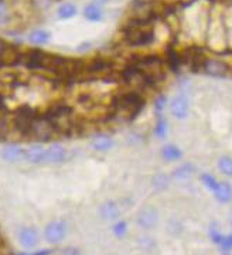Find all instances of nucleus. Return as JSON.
<instances>
[{"label": "nucleus", "instance_id": "nucleus-10", "mask_svg": "<svg viewBox=\"0 0 232 255\" xmlns=\"http://www.w3.org/2000/svg\"><path fill=\"white\" fill-rule=\"evenodd\" d=\"M18 241L20 244L30 250V248H34L38 244V233L34 227H24L18 231Z\"/></svg>", "mask_w": 232, "mask_h": 255}, {"label": "nucleus", "instance_id": "nucleus-9", "mask_svg": "<svg viewBox=\"0 0 232 255\" xmlns=\"http://www.w3.org/2000/svg\"><path fill=\"white\" fill-rule=\"evenodd\" d=\"M98 213L104 221H117L122 214V204L115 200H108L101 204Z\"/></svg>", "mask_w": 232, "mask_h": 255}, {"label": "nucleus", "instance_id": "nucleus-19", "mask_svg": "<svg viewBox=\"0 0 232 255\" xmlns=\"http://www.w3.org/2000/svg\"><path fill=\"white\" fill-rule=\"evenodd\" d=\"M170 183H171V177L163 172H159L152 177V187L156 191H164L166 189H169Z\"/></svg>", "mask_w": 232, "mask_h": 255}, {"label": "nucleus", "instance_id": "nucleus-26", "mask_svg": "<svg viewBox=\"0 0 232 255\" xmlns=\"http://www.w3.org/2000/svg\"><path fill=\"white\" fill-rule=\"evenodd\" d=\"M9 20V9L4 1H0V27L4 26Z\"/></svg>", "mask_w": 232, "mask_h": 255}, {"label": "nucleus", "instance_id": "nucleus-8", "mask_svg": "<svg viewBox=\"0 0 232 255\" xmlns=\"http://www.w3.org/2000/svg\"><path fill=\"white\" fill-rule=\"evenodd\" d=\"M1 159L7 163H20L26 162V147L20 145H6L1 149Z\"/></svg>", "mask_w": 232, "mask_h": 255}, {"label": "nucleus", "instance_id": "nucleus-24", "mask_svg": "<svg viewBox=\"0 0 232 255\" xmlns=\"http://www.w3.org/2000/svg\"><path fill=\"white\" fill-rule=\"evenodd\" d=\"M200 179H201V183L204 184V187L208 189L210 191H213V193H214L215 189H217V186H218V183H220L213 174L210 173H203L200 176Z\"/></svg>", "mask_w": 232, "mask_h": 255}, {"label": "nucleus", "instance_id": "nucleus-33", "mask_svg": "<svg viewBox=\"0 0 232 255\" xmlns=\"http://www.w3.org/2000/svg\"><path fill=\"white\" fill-rule=\"evenodd\" d=\"M224 255H227V254H224Z\"/></svg>", "mask_w": 232, "mask_h": 255}, {"label": "nucleus", "instance_id": "nucleus-14", "mask_svg": "<svg viewBox=\"0 0 232 255\" xmlns=\"http://www.w3.org/2000/svg\"><path fill=\"white\" fill-rule=\"evenodd\" d=\"M27 40H28V43H30V44H33V46L44 47L50 43V40H51V34H50V31H47V30L37 28V30H33V31L28 34Z\"/></svg>", "mask_w": 232, "mask_h": 255}, {"label": "nucleus", "instance_id": "nucleus-18", "mask_svg": "<svg viewBox=\"0 0 232 255\" xmlns=\"http://www.w3.org/2000/svg\"><path fill=\"white\" fill-rule=\"evenodd\" d=\"M13 127H11V115L10 114H0V142L7 140L11 135Z\"/></svg>", "mask_w": 232, "mask_h": 255}, {"label": "nucleus", "instance_id": "nucleus-31", "mask_svg": "<svg viewBox=\"0 0 232 255\" xmlns=\"http://www.w3.org/2000/svg\"><path fill=\"white\" fill-rule=\"evenodd\" d=\"M51 254V251L50 250H41V251H37V253H34L33 255H50Z\"/></svg>", "mask_w": 232, "mask_h": 255}, {"label": "nucleus", "instance_id": "nucleus-11", "mask_svg": "<svg viewBox=\"0 0 232 255\" xmlns=\"http://www.w3.org/2000/svg\"><path fill=\"white\" fill-rule=\"evenodd\" d=\"M44 143H33L26 147V162L30 164H43L44 160Z\"/></svg>", "mask_w": 232, "mask_h": 255}, {"label": "nucleus", "instance_id": "nucleus-4", "mask_svg": "<svg viewBox=\"0 0 232 255\" xmlns=\"http://www.w3.org/2000/svg\"><path fill=\"white\" fill-rule=\"evenodd\" d=\"M67 236V224L63 220L50 221L44 228V237L51 244H58Z\"/></svg>", "mask_w": 232, "mask_h": 255}, {"label": "nucleus", "instance_id": "nucleus-28", "mask_svg": "<svg viewBox=\"0 0 232 255\" xmlns=\"http://www.w3.org/2000/svg\"><path fill=\"white\" fill-rule=\"evenodd\" d=\"M218 246L223 248L224 251H231L232 250V234H228V236H224L221 243Z\"/></svg>", "mask_w": 232, "mask_h": 255}, {"label": "nucleus", "instance_id": "nucleus-22", "mask_svg": "<svg viewBox=\"0 0 232 255\" xmlns=\"http://www.w3.org/2000/svg\"><path fill=\"white\" fill-rule=\"evenodd\" d=\"M153 132H154V136L159 137V139H164V137L167 136L169 124H167V121H166V118H164L163 115H159V117H157V121H156V124H154Z\"/></svg>", "mask_w": 232, "mask_h": 255}, {"label": "nucleus", "instance_id": "nucleus-15", "mask_svg": "<svg viewBox=\"0 0 232 255\" xmlns=\"http://www.w3.org/2000/svg\"><path fill=\"white\" fill-rule=\"evenodd\" d=\"M114 145H115L114 139L108 136V135H98V136L92 139V143H91L92 149L95 152H99V153H107L114 147Z\"/></svg>", "mask_w": 232, "mask_h": 255}, {"label": "nucleus", "instance_id": "nucleus-25", "mask_svg": "<svg viewBox=\"0 0 232 255\" xmlns=\"http://www.w3.org/2000/svg\"><path fill=\"white\" fill-rule=\"evenodd\" d=\"M166 107H167V98H166V95H157L154 98V105H153L154 112L157 114V117L163 115V111L166 110Z\"/></svg>", "mask_w": 232, "mask_h": 255}, {"label": "nucleus", "instance_id": "nucleus-7", "mask_svg": "<svg viewBox=\"0 0 232 255\" xmlns=\"http://www.w3.org/2000/svg\"><path fill=\"white\" fill-rule=\"evenodd\" d=\"M170 114L176 119L184 121L190 114V101L186 95L179 94L176 97H173V100L170 101L169 104Z\"/></svg>", "mask_w": 232, "mask_h": 255}, {"label": "nucleus", "instance_id": "nucleus-20", "mask_svg": "<svg viewBox=\"0 0 232 255\" xmlns=\"http://www.w3.org/2000/svg\"><path fill=\"white\" fill-rule=\"evenodd\" d=\"M77 13H78V10H77V6L75 4H72L70 1H67V3H63L58 10H57V16L60 20H70V18L75 17L77 16Z\"/></svg>", "mask_w": 232, "mask_h": 255}, {"label": "nucleus", "instance_id": "nucleus-13", "mask_svg": "<svg viewBox=\"0 0 232 255\" xmlns=\"http://www.w3.org/2000/svg\"><path fill=\"white\" fill-rule=\"evenodd\" d=\"M85 20H88L90 23H101L104 17H105V13L102 10V6L99 4H95V3H90L84 7V11H82Z\"/></svg>", "mask_w": 232, "mask_h": 255}, {"label": "nucleus", "instance_id": "nucleus-23", "mask_svg": "<svg viewBox=\"0 0 232 255\" xmlns=\"http://www.w3.org/2000/svg\"><path fill=\"white\" fill-rule=\"evenodd\" d=\"M127 231H129V227H127V223H126L125 220H117V221H115V224L112 227V233L115 234L116 237L123 238L127 234Z\"/></svg>", "mask_w": 232, "mask_h": 255}, {"label": "nucleus", "instance_id": "nucleus-30", "mask_svg": "<svg viewBox=\"0 0 232 255\" xmlns=\"http://www.w3.org/2000/svg\"><path fill=\"white\" fill-rule=\"evenodd\" d=\"M91 1L95 4H99V6H105L107 3H109V0H91Z\"/></svg>", "mask_w": 232, "mask_h": 255}, {"label": "nucleus", "instance_id": "nucleus-35", "mask_svg": "<svg viewBox=\"0 0 232 255\" xmlns=\"http://www.w3.org/2000/svg\"><path fill=\"white\" fill-rule=\"evenodd\" d=\"M0 240H1V238H0Z\"/></svg>", "mask_w": 232, "mask_h": 255}, {"label": "nucleus", "instance_id": "nucleus-21", "mask_svg": "<svg viewBox=\"0 0 232 255\" xmlns=\"http://www.w3.org/2000/svg\"><path fill=\"white\" fill-rule=\"evenodd\" d=\"M217 167H218L221 174L227 176V177H232V156H220L218 160H217Z\"/></svg>", "mask_w": 232, "mask_h": 255}, {"label": "nucleus", "instance_id": "nucleus-1", "mask_svg": "<svg viewBox=\"0 0 232 255\" xmlns=\"http://www.w3.org/2000/svg\"><path fill=\"white\" fill-rule=\"evenodd\" d=\"M40 114V111L28 105V104H21L16 110L11 112V127L13 132L17 133L18 136L28 137L30 136V129L33 125V121Z\"/></svg>", "mask_w": 232, "mask_h": 255}, {"label": "nucleus", "instance_id": "nucleus-27", "mask_svg": "<svg viewBox=\"0 0 232 255\" xmlns=\"http://www.w3.org/2000/svg\"><path fill=\"white\" fill-rule=\"evenodd\" d=\"M139 244L144 250H152L156 247V240H153L152 237H140L139 238Z\"/></svg>", "mask_w": 232, "mask_h": 255}, {"label": "nucleus", "instance_id": "nucleus-17", "mask_svg": "<svg viewBox=\"0 0 232 255\" xmlns=\"http://www.w3.org/2000/svg\"><path fill=\"white\" fill-rule=\"evenodd\" d=\"M161 156L164 160L167 162H179L183 159V152L180 149L179 146L173 145V143H169V145L163 146L161 149Z\"/></svg>", "mask_w": 232, "mask_h": 255}, {"label": "nucleus", "instance_id": "nucleus-2", "mask_svg": "<svg viewBox=\"0 0 232 255\" xmlns=\"http://www.w3.org/2000/svg\"><path fill=\"white\" fill-rule=\"evenodd\" d=\"M28 137L34 139L37 143H48L54 137H58V132H57L53 122L40 111V114L33 121Z\"/></svg>", "mask_w": 232, "mask_h": 255}, {"label": "nucleus", "instance_id": "nucleus-32", "mask_svg": "<svg viewBox=\"0 0 232 255\" xmlns=\"http://www.w3.org/2000/svg\"><path fill=\"white\" fill-rule=\"evenodd\" d=\"M21 255H30V254H21Z\"/></svg>", "mask_w": 232, "mask_h": 255}, {"label": "nucleus", "instance_id": "nucleus-6", "mask_svg": "<svg viewBox=\"0 0 232 255\" xmlns=\"http://www.w3.org/2000/svg\"><path fill=\"white\" fill-rule=\"evenodd\" d=\"M67 159H68V150L64 146L58 145V143L45 146L43 164H45V166H55V164L64 163Z\"/></svg>", "mask_w": 232, "mask_h": 255}, {"label": "nucleus", "instance_id": "nucleus-3", "mask_svg": "<svg viewBox=\"0 0 232 255\" xmlns=\"http://www.w3.org/2000/svg\"><path fill=\"white\" fill-rule=\"evenodd\" d=\"M198 70H201L208 77H214V78H223L230 73L228 64L223 60H215V58H204Z\"/></svg>", "mask_w": 232, "mask_h": 255}, {"label": "nucleus", "instance_id": "nucleus-29", "mask_svg": "<svg viewBox=\"0 0 232 255\" xmlns=\"http://www.w3.org/2000/svg\"><path fill=\"white\" fill-rule=\"evenodd\" d=\"M223 234H221V233H220V231H218V230H217V228H211V230H210V238H211V241H213V243H215V244H220V243H221V240H223Z\"/></svg>", "mask_w": 232, "mask_h": 255}, {"label": "nucleus", "instance_id": "nucleus-5", "mask_svg": "<svg viewBox=\"0 0 232 255\" xmlns=\"http://www.w3.org/2000/svg\"><path fill=\"white\" fill-rule=\"evenodd\" d=\"M136 223L142 230H152L159 223V211L154 206H146L139 210L136 216Z\"/></svg>", "mask_w": 232, "mask_h": 255}, {"label": "nucleus", "instance_id": "nucleus-12", "mask_svg": "<svg viewBox=\"0 0 232 255\" xmlns=\"http://www.w3.org/2000/svg\"><path fill=\"white\" fill-rule=\"evenodd\" d=\"M196 173V166L193 163L180 164L177 169H174L171 179L177 183H187Z\"/></svg>", "mask_w": 232, "mask_h": 255}, {"label": "nucleus", "instance_id": "nucleus-34", "mask_svg": "<svg viewBox=\"0 0 232 255\" xmlns=\"http://www.w3.org/2000/svg\"><path fill=\"white\" fill-rule=\"evenodd\" d=\"M231 223H232V220H231Z\"/></svg>", "mask_w": 232, "mask_h": 255}, {"label": "nucleus", "instance_id": "nucleus-16", "mask_svg": "<svg viewBox=\"0 0 232 255\" xmlns=\"http://www.w3.org/2000/svg\"><path fill=\"white\" fill-rule=\"evenodd\" d=\"M214 197L220 203L227 204L232 201V186L228 182H220L214 191Z\"/></svg>", "mask_w": 232, "mask_h": 255}]
</instances>
